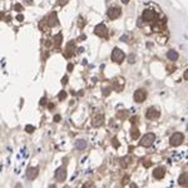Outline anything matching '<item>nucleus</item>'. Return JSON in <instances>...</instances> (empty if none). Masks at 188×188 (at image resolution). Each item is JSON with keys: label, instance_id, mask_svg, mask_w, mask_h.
Wrapping results in <instances>:
<instances>
[{"label": "nucleus", "instance_id": "obj_32", "mask_svg": "<svg viewBox=\"0 0 188 188\" xmlns=\"http://www.w3.org/2000/svg\"><path fill=\"white\" fill-rule=\"evenodd\" d=\"M62 83H63V84H67V83H68V77H64V78H63Z\"/></svg>", "mask_w": 188, "mask_h": 188}, {"label": "nucleus", "instance_id": "obj_27", "mask_svg": "<svg viewBox=\"0 0 188 188\" xmlns=\"http://www.w3.org/2000/svg\"><path fill=\"white\" fill-rule=\"evenodd\" d=\"M15 10H16V11H21V10H23V6H21L20 4H16V5H15Z\"/></svg>", "mask_w": 188, "mask_h": 188}, {"label": "nucleus", "instance_id": "obj_24", "mask_svg": "<svg viewBox=\"0 0 188 188\" xmlns=\"http://www.w3.org/2000/svg\"><path fill=\"white\" fill-rule=\"evenodd\" d=\"M128 60H129V63H134V62H136L134 54H130V55H129V58H128Z\"/></svg>", "mask_w": 188, "mask_h": 188}, {"label": "nucleus", "instance_id": "obj_19", "mask_svg": "<svg viewBox=\"0 0 188 188\" xmlns=\"http://www.w3.org/2000/svg\"><path fill=\"white\" fill-rule=\"evenodd\" d=\"M62 40H63V35H62V33H59V34H57L54 37V45H55V47H57V48L60 47Z\"/></svg>", "mask_w": 188, "mask_h": 188}, {"label": "nucleus", "instance_id": "obj_16", "mask_svg": "<svg viewBox=\"0 0 188 188\" xmlns=\"http://www.w3.org/2000/svg\"><path fill=\"white\" fill-rule=\"evenodd\" d=\"M75 148H77L78 151H83L87 148V142H85L84 139H78L77 142H75Z\"/></svg>", "mask_w": 188, "mask_h": 188}, {"label": "nucleus", "instance_id": "obj_33", "mask_svg": "<svg viewBox=\"0 0 188 188\" xmlns=\"http://www.w3.org/2000/svg\"><path fill=\"white\" fill-rule=\"evenodd\" d=\"M59 120H60V115H55V117H54V122H59Z\"/></svg>", "mask_w": 188, "mask_h": 188}, {"label": "nucleus", "instance_id": "obj_31", "mask_svg": "<svg viewBox=\"0 0 188 188\" xmlns=\"http://www.w3.org/2000/svg\"><path fill=\"white\" fill-rule=\"evenodd\" d=\"M40 104H41V105H45V104H47V98H43V99L40 100Z\"/></svg>", "mask_w": 188, "mask_h": 188}, {"label": "nucleus", "instance_id": "obj_22", "mask_svg": "<svg viewBox=\"0 0 188 188\" xmlns=\"http://www.w3.org/2000/svg\"><path fill=\"white\" fill-rule=\"evenodd\" d=\"M65 98H67V93H65L64 90L60 92V93H59V95H58V99H59V100H65Z\"/></svg>", "mask_w": 188, "mask_h": 188}, {"label": "nucleus", "instance_id": "obj_1", "mask_svg": "<svg viewBox=\"0 0 188 188\" xmlns=\"http://www.w3.org/2000/svg\"><path fill=\"white\" fill-rule=\"evenodd\" d=\"M154 139H156V136H154L153 133H147L144 137H142V139L139 142V144H140V147H151L152 144H153V142Z\"/></svg>", "mask_w": 188, "mask_h": 188}, {"label": "nucleus", "instance_id": "obj_38", "mask_svg": "<svg viewBox=\"0 0 188 188\" xmlns=\"http://www.w3.org/2000/svg\"><path fill=\"white\" fill-rule=\"evenodd\" d=\"M130 122H132V123H136V122H137V117L132 118V119H130Z\"/></svg>", "mask_w": 188, "mask_h": 188}, {"label": "nucleus", "instance_id": "obj_28", "mask_svg": "<svg viewBox=\"0 0 188 188\" xmlns=\"http://www.w3.org/2000/svg\"><path fill=\"white\" fill-rule=\"evenodd\" d=\"M16 19H18L19 21H23V20H24V16H23L21 14H19L18 16H16Z\"/></svg>", "mask_w": 188, "mask_h": 188}, {"label": "nucleus", "instance_id": "obj_3", "mask_svg": "<svg viewBox=\"0 0 188 188\" xmlns=\"http://www.w3.org/2000/svg\"><path fill=\"white\" fill-rule=\"evenodd\" d=\"M183 140H184V136L182 133H179V132H177V133H174L173 136L171 137L169 143H171V146L172 147H178V146H181V144L183 143Z\"/></svg>", "mask_w": 188, "mask_h": 188}, {"label": "nucleus", "instance_id": "obj_2", "mask_svg": "<svg viewBox=\"0 0 188 188\" xmlns=\"http://www.w3.org/2000/svg\"><path fill=\"white\" fill-rule=\"evenodd\" d=\"M124 58H125L124 53L122 52L119 48H114L113 49V52H112V60H113L114 63L120 64V63L124 60Z\"/></svg>", "mask_w": 188, "mask_h": 188}, {"label": "nucleus", "instance_id": "obj_17", "mask_svg": "<svg viewBox=\"0 0 188 188\" xmlns=\"http://www.w3.org/2000/svg\"><path fill=\"white\" fill-rule=\"evenodd\" d=\"M167 58L169 59V60H172V62H176L177 59H178V53L176 50H168Z\"/></svg>", "mask_w": 188, "mask_h": 188}, {"label": "nucleus", "instance_id": "obj_35", "mask_svg": "<svg viewBox=\"0 0 188 188\" xmlns=\"http://www.w3.org/2000/svg\"><path fill=\"white\" fill-rule=\"evenodd\" d=\"M25 1V4H28V5H31L33 4V0H24Z\"/></svg>", "mask_w": 188, "mask_h": 188}, {"label": "nucleus", "instance_id": "obj_34", "mask_svg": "<svg viewBox=\"0 0 188 188\" xmlns=\"http://www.w3.org/2000/svg\"><path fill=\"white\" fill-rule=\"evenodd\" d=\"M128 177H129V176H125V177H124V181H123V182H122V184H125V183L128 182V179H129V178H128Z\"/></svg>", "mask_w": 188, "mask_h": 188}, {"label": "nucleus", "instance_id": "obj_14", "mask_svg": "<svg viewBox=\"0 0 188 188\" xmlns=\"http://www.w3.org/2000/svg\"><path fill=\"white\" fill-rule=\"evenodd\" d=\"M164 174H166V171H164V168H162V167L154 168V171H153V177L156 178V179H162V178L164 177Z\"/></svg>", "mask_w": 188, "mask_h": 188}, {"label": "nucleus", "instance_id": "obj_36", "mask_svg": "<svg viewBox=\"0 0 188 188\" xmlns=\"http://www.w3.org/2000/svg\"><path fill=\"white\" fill-rule=\"evenodd\" d=\"M68 70H69V72L73 70V64H68Z\"/></svg>", "mask_w": 188, "mask_h": 188}, {"label": "nucleus", "instance_id": "obj_12", "mask_svg": "<svg viewBox=\"0 0 188 188\" xmlns=\"http://www.w3.org/2000/svg\"><path fill=\"white\" fill-rule=\"evenodd\" d=\"M74 50H75V43L72 40L67 44V48H65V52H64V55L65 58H70L72 55L74 54Z\"/></svg>", "mask_w": 188, "mask_h": 188}, {"label": "nucleus", "instance_id": "obj_40", "mask_svg": "<svg viewBox=\"0 0 188 188\" xmlns=\"http://www.w3.org/2000/svg\"><path fill=\"white\" fill-rule=\"evenodd\" d=\"M122 3H123V4H128V3H129V0H122Z\"/></svg>", "mask_w": 188, "mask_h": 188}, {"label": "nucleus", "instance_id": "obj_25", "mask_svg": "<svg viewBox=\"0 0 188 188\" xmlns=\"http://www.w3.org/2000/svg\"><path fill=\"white\" fill-rule=\"evenodd\" d=\"M112 142H113V144H114V147H115V148L119 147V142L117 140V138H113V140H112Z\"/></svg>", "mask_w": 188, "mask_h": 188}, {"label": "nucleus", "instance_id": "obj_11", "mask_svg": "<svg viewBox=\"0 0 188 188\" xmlns=\"http://www.w3.org/2000/svg\"><path fill=\"white\" fill-rule=\"evenodd\" d=\"M38 173H39L38 167H30V168H28V171H26V177H28L29 181H33L38 177Z\"/></svg>", "mask_w": 188, "mask_h": 188}, {"label": "nucleus", "instance_id": "obj_37", "mask_svg": "<svg viewBox=\"0 0 188 188\" xmlns=\"http://www.w3.org/2000/svg\"><path fill=\"white\" fill-rule=\"evenodd\" d=\"M48 108H49V109H54V104H53V103H50V104H48Z\"/></svg>", "mask_w": 188, "mask_h": 188}, {"label": "nucleus", "instance_id": "obj_30", "mask_svg": "<svg viewBox=\"0 0 188 188\" xmlns=\"http://www.w3.org/2000/svg\"><path fill=\"white\" fill-rule=\"evenodd\" d=\"M183 78L186 79V80H188V69H187V70L183 73Z\"/></svg>", "mask_w": 188, "mask_h": 188}, {"label": "nucleus", "instance_id": "obj_7", "mask_svg": "<svg viewBox=\"0 0 188 188\" xmlns=\"http://www.w3.org/2000/svg\"><path fill=\"white\" fill-rule=\"evenodd\" d=\"M133 97H134V100H136L137 103H143L147 98V92L144 90V89H137V90L134 92Z\"/></svg>", "mask_w": 188, "mask_h": 188}, {"label": "nucleus", "instance_id": "obj_4", "mask_svg": "<svg viewBox=\"0 0 188 188\" xmlns=\"http://www.w3.org/2000/svg\"><path fill=\"white\" fill-rule=\"evenodd\" d=\"M122 14V8L119 6H112V8L108 9V18L110 19V20H115V19H118Z\"/></svg>", "mask_w": 188, "mask_h": 188}, {"label": "nucleus", "instance_id": "obj_10", "mask_svg": "<svg viewBox=\"0 0 188 188\" xmlns=\"http://www.w3.org/2000/svg\"><path fill=\"white\" fill-rule=\"evenodd\" d=\"M65 178H67V169H65L64 167L58 168L57 172H55V179H57V182H64Z\"/></svg>", "mask_w": 188, "mask_h": 188}, {"label": "nucleus", "instance_id": "obj_18", "mask_svg": "<svg viewBox=\"0 0 188 188\" xmlns=\"http://www.w3.org/2000/svg\"><path fill=\"white\" fill-rule=\"evenodd\" d=\"M130 137L133 138V139H138V138L140 137L139 130H138L137 127H132V129H130Z\"/></svg>", "mask_w": 188, "mask_h": 188}, {"label": "nucleus", "instance_id": "obj_26", "mask_svg": "<svg viewBox=\"0 0 188 188\" xmlns=\"http://www.w3.org/2000/svg\"><path fill=\"white\" fill-rule=\"evenodd\" d=\"M68 1H69V0H58V4L63 6V5H65V4H67Z\"/></svg>", "mask_w": 188, "mask_h": 188}, {"label": "nucleus", "instance_id": "obj_29", "mask_svg": "<svg viewBox=\"0 0 188 188\" xmlns=\"http://www.w3.org/2000/svg\"><path fill=\"white\" fill-rule=\"evenodd\" d=\"M103 94H104V95H108V94H109V88L103 89Z\"/></svg>", "mask_w": 188, "mask_h": 188}, {"label": "nucleus", "instance_id": "obj_23", "mask_svg": "<svg viewBox=\"0 0 188 188\" xmlns=\"http://www.w3.org/2000/svg\"><path fill=\"white\" fill-rule=\"evenodd\" d=\"M25 130H26V133H33V132H34V127H33V125H26Z\"/></svg>", "mask_w": 188, "mask_h": 188}, {"label": "nucleus", "instance_id": "obj_20", "mask_svg": "<svg viewBox=\"0 0 188 188\" xmlns=\"http://www.w3.org/2000/svg\"><path fill=\"white\" fill-rule=\"evenodd\" d=\"M127 117H128V112H127V110H119V112L117 113V118H118V119L124 120Z\"/></svg>", "mask_w": 188, "mask_h": 188}, {"label": "nucleus", "instance_id": "obj_6", "mask_svg": "<svg viewBox=\"0 0 188 188\" xmlns=\"http://www.w3.org/2000/svg\"><path fill=\"white\" fill-rule=\"evenodd\" d=\"M94 33L100 38H108V29L104 24H98L94 29Z\"/></svg>", "mask_w": 188, "mask_h": 188}, {"label": "nucleus", "instance_id": "obj_39", "mask_svg": "<svg viewBox=\"0 0 188 188\" xmlns=\"http://www.w3.org/2000/svg\"><path fill=\"white\" fill-rule=\"evenodd\" d=\"M144 164H146V167H149L151 166V162H148V161H147V162H144Z\"/></svg>", "mask_w": 188, "mask_h": 188}, {"label": "nucleus", "instance_id": "obj_21", "mask_svg": "<svg viewBox=\"0 0 188 188\" xmlns=\"http://www.w3.org/2000/svg\"><path fill=\"white\" fill-rule=\"evenodd\" d=\"M130 162H132V158L130 157H125V158H123V159L120 161V164H122V167H123V168H127L128 164H129Z\"/></svg>", "mask_w": 188, "mask_h": 188}, {"label": "nucleus", "instance_id": "obj_13", "mask_svg": "<svg viewBox=\"0 0 188 188\" xmlns=\"http://www.w3.org/2000/svg\"><path fill=\"white\" fill-rule=\"evenodd\" d=\"M104 123V115L103 114H95L93 117V119H92V124L94 125V127H100V125H103Z\"/></svg>", "mask_w": 188, "mask_h": 188}, {"label": "nucleus", "instance_id": "obj_5", "mask_svg": "<svg viewBox=\"0 0 188 188\" xmlns=\"http://www.w3.org/2000/svg\"><path fill=\"white\" fill-rule=\"evenodd\" d=\"M142 18H143V20L147 21V23H153V21L157 20L156 13L152 11V10H149V9H146V10L143 11V14H142Z\"/></svg>", "mask_w": 188, "mask_h": 188}, {"label": "nucleus", "instance_id": "obj_9", "mask_svg": "<svg viewBox=\"0 0 188 188\" xmlns=\"http://www.w3.org/2000/svg\"><path fill=\"white\" fill-rule=\"evenodd\" d=\"M124 83H125V80L123 77H117L113 80V89L115 92H122L124 88Z\"/></svg>", "mask_w": 188, "mask_h": 188}, {"label": "nucleus", "instance_id": "obj_8", "mask_svg": "<svg viewBox=\"0 0 188 188\" xmlns=\"http://www.w3.org/2000/svg\"><path fill=\"white\" fill-rule=\"evenodd\" d=\"M159 115H161L159 110L156 109L154 107L149 108V109L147 110V113H146V117H147L148 120H157L158 118H159Z\"/></svg>", "mask_w": 188, "mask_h": 188}, {"label": "nucleus", "instance_id": "obj_15", "mask_svg": "<svg viewBox=\"0 0 188 188\" xmlns=\"http://www.w3.org/2000/svg\"><path fill=\"white\" fill-rule=\"evenodd\" d=\"M178 184L182 187H188V173L181 174V177L178 178Z\"/></svg>", "mask_w": 188, "mask_h": 188}]
</instances>
